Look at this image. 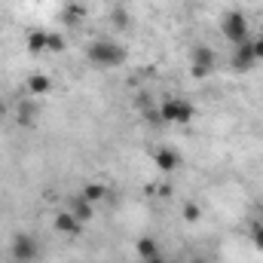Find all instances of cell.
Segmentation results:
<instances>
[{
	"label": "cell",
	"mask_w": 263,
	"mask_h": 263,
	"mask_svg": "<svg viewBox=\"0 0 263 263\" xmlns=\"http://www.w3.org/2000/svg\"><path fill=\"white\" fill-rule=\"evenodd\" d=\"M147 263H168V260H165V257L159 254V257H153V260H147Z\"/></svg>",
	"instance_id": "obj_20"
},
{
	"label": "cell",
	"mask_w": 263,
	"mask_h": 263,
	"mask_svg": "<svg viewBox=\"0 0 263 263\" xmlns=\"http://www.w3.org/2000/svg\"><path fill=\"white\" fill-rule=\"evenodd\" d=\"M251 242H254V248H260V251H263V223H260V220L251 227Z\"/></svg>",
	"instance_id": "obj_17"
},
{
	"label": "cell",
	"mask_w": 263,
	"mask_h": 263,
	"mask_svg": "<svg viewBox=\"0 0 263 263\" xmlns=\"http://www.w3.org/2000/svg\"><path fill=\"white\" fill-rule=\"evenodd\" d=\"M86 59H89V65L92 67H104V70H110V67L126 65L129 52H126L123 43H117V40H110V37H101V40H95V43L86 49Z\"/></svg>",
	"instance_id": "obj_1"
},
{
	"label": "cell",
	"mask_w": 263,
	"mask_h": 263,
	"mask_svg": "<svg viewBox=\"0 0 263 263\" xmlns=\"http://www.w3.org/2000/svg\"><path fill=\"white\" fill-rule=\"evenodd\" d=\"M193 117H196V107H193L187 98H168V101H162V107H159V120L175 123V126H187Z\"/></svg>",
	"instance_id": "obj_3"
},
{
	"label": "cell",
	"mask_w": 263,
	"mask_h": 263,
	"mask_svg": "<svg viewBox=\"0 0 263 263\" xmlns=\"http://www.w3.org/2000/svg\"><path fill=\"white\" fill-rule=\"evenodd\" d=\"M220 28H223V37L230 40V43H245V40H251V28H248V18L239 12V9H230L227 15H223V22H220Z\"/></svg>",
	"instance_id": "obj_4"
},
{
	"label": "cell",
	"mask_w": 263,
	"mask_h": 263,
	"mask_svg": "<svg viewBox=\"0 0 263 263\" xmlns=\"http://www.w3.org/2000/svg\"><path fill=\"white\" fill-rule=\"evenodd\" d=\"M135 254L141 257V260H153V257H159V242L156 239H150V236H144V239H138L135 242Z\"/></svg>",
	"instance_id": "obj_10"
},
{
	"label": "cell",
	"mask_w": 263,
	"mask_h": 263,
	"mask_svg": "<svg viewBox=\"0 0 263 263\" xmlns=\"http://www.w3.org/2000/svg\"><path fill=\"white\" fill-rule=\"evenodd\" d=\"M49 89H52V80L46 73H31L28 77V92L31 95H46Z\"/></svg>",
	"instance_id": "obj_12"
},
{
	"label": "cell",
	"mask_w": 263,
	"mask_h": 263,
	"mask_svg": "<svg viewBox=\"0 0 263 263\" xmlns=\"http://www.w3.org/2000/svg\"><path fill=\"white\" fill-rule=\"evenodd\" d=\"M254 62H257V55H254V37H251V40H245V43L236 46L233 67H236V70H248V67H254Z\"/></svg>",
	"instance_id": "obj_7"
},
{
	"label": "cell",
	"mask_w": 263,
	"mask_h": 263,
	"mask_svg": "<svg viewBox=\"0 0 263 263\" xmlns=\"http://www.w3.org/2000/svg\"><path fill=\"white\" fill-rule=\"evenodd\" d=\"M55 230H59L62 236H70V239H73V236L83 233V223H80L70 211H59V214H55Z\"/></svg>",
	"instance_id": "obj_8"
},
{
	"label": "cell",
	"mask_w": 263,
	"mask_h": 263,
	"mask_svg": "<svg viewBox=\"0 0 263 263\" xmlns=\"http://www.w3.org/2000/svg\"><path fill=\"white\" fill-rule=\"evenodd\" d=\"M110 18H114V25H120V28H129V25H132V18L123 12V9H114V15H110Z\"/></svg>",
	"instance_id": "obj_18"
},
{
	"label": "cell",
	"mask_w": 263,
	"mask_h": 263,
	"mask_svg": "<svg viewBox=\"0 0 263 263\" xmlns=\"http://www.w3.org/2000/svg\"><path fill=\"white\" fill-rule=\"evenodd\" d=\"M80 223H89L92 220V214H95V205L92 202H86L83 196H77V199H70V208H67Z\"/></svg>",
	"instance_id": "obj_9"
},
{
	"label": "cell",
	"mask_w": 263,
	"mask_h": 263,
	"mask_svg": "<svg viewBox=\"0 0 263 263\" xmlns=\"http://www.w3.org/2000/svg\"><path fill=\"white\" fill-rule=\"evenodd\" d=\"M190 65H193V77H208L214 67V49L211 46H193Z\"/></svg>",
	"instance_id": "obj_5"
},
{
	"label": "cell",
	"mask_w": 263,
	"mask_h": 263,
	"mask_svg": "<svg viewBox=\"0 0 263 263\" xmlns=\"http://www.w3.org/2000/svg\"><path fill=\"white\" fill-rule=\"evenodd\" d=\"M254 55L257 62H263V37H254Z\"/></svg>",
	"instance_id": "obj_19"
},
{
	"label": "cell",
	"mask_w": 263,
	"mask_h": 263,
	"mask_svg": "<svg viewBox=\"0 0 263 263\" xmlns=\"http://www.w3.org/2000/svg\"><path fill=\"white\" fill-rule=\"evenodd\" d=\"M80 196L86 199V202H92V205H98V202L107 199V187L98 184V181H89V184H83V193H80Z\"/></svg>",
	"instance_id": "obj_11"
},
{
	"label": "cell",
	"mask_w": 263,
	"mask_h": 263,
	"mask_svg": "<svg viewBox=\"0 0 263 263\" xmlns=\"http://www.w3.org/2000/svg\"><path fill=\"white\" fill-rule=\"evenodd\" d=\"M260 37H263V22H260Z\"/></svg>",
	"instance_id": "obj_22"
},
{
	"label": "cell",
	"mask_w": 263,
	"mask_h": 263,
	"mask_svg": "<svg viewBox=\"0 0 263 263\" xmlns=\"http://www.w3.org/2000/svg\"><path fill=\"white\" fill-rule=\"evenodd\" d=\"M46 49L62 52V49H65V37H62V34H46Z\"/></svg>",
	"instance_id": "obj_15"
},
{
	"label": "cell",
	"mask_w": 263,
	"mask_h": 263,
	"mask_svg": "<svg viewBox=\"0 0 263 263\" xmlns=\"http://www.w3.org/2000/svg\"><path fill=\"white\" fill-rule=\"evenodd\" d=\"M40 257V242L31 233H15L9 242V260L12 263H34Z\"/></svg>",
	"instance_id": "obj_2"
},
{
	"label": "cell",
	"mask_w": 263,
	"mask_h": 263,
	"mask_svg": "<svg viewBox=\"0 0 263 263\" xmlns=\"http://www.w3.org/2000/svg\"><path fill=\"white\" fill-rule=\"evenodd\" d=\"M153 162H156V168H159L162 175H172V172L181 168V153H178L175 147H159V150L153 153Z\"/></svg>",
	"instance_id": "obj_6"
},
{
	"label": "cell",
	"mask_w": 263,
	"mask_h": 263,
	"mask_svg": "<svg viewBox=\"0 0 263 263\" xmlns=\"http://www.w3.org/2000/svg\"><path fill=\"white\" fill-rule=\"evenodd\" d=\"M260 223H263V208H260Z\"/></svg>",
	"instance_id": "obj_21"
},
{
	"label": "cell",
	"mask_w": 263,
	"mask_h": 263,
	"mask_svg": "<svg viewBox=\"0 0 263 263\" xmlns=\"http://www.w3.org/2000/svg\"><path fill=\"white\" fill-rule=\"evenodd\" d=\"M28 49L31 52H46V31H31L28 34Z\"/></svg>",
	"instance_id": "obj_14"
},
{
	"label": "cell",
	"mask_w": 263,
	"mask_h": 263,
	"mask_svg": "<svg viewBox=\"0 0 263 263\" xmlns=\"http://www.w3.org/2000/svg\"><path fill=\"white\" fill-rule=\"evenodd\" d=\"M181 217H184L187 223L202 220V205H199V202H184V205H181Z\"/></svg>",
	"instance_id": "obj_13"
},
{
	"label": "cell",
	"mask_w": 263,
	"mask_h": 263,
	"mask_svg": "<svg viewBox=\"0 0 263 263\" xmlns=\"http://www.w3.org/2000/svg\"><path fill=\"white\" fill-rule=\"evenodd\" d=\"M67 22H77V18H83V15H86V9H83V6H80V3H67Z\"/></svg>",
	"instance_id": "obj_16"
}]
</instances>
